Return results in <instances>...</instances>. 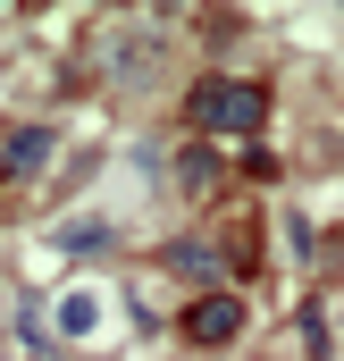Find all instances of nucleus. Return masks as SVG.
<instances>
[{
	"instance_id": "nucleus-1",
	"label": "nucleus",
	"mask_w": 344,
	"mask_h": 361,
	"mask_svg": "<svg viewBox=\"0 0 344 361\" xmlns=\"http://www.w3.org/2000/svg\"><path fill=\"white\" fill-rule=\"evenodd\" d=\"M185 118L202 135H252V126H269V85H252V76H202L185 92Z\"/></svg>"
},
{
	"instance_id": "nucleus-2",
	"label": "nucleus",
	"mask_w": 344,
	"mask_h": 361,
	"mask_svg": "<svg viewBox=\"0 0 344 361\" xmlns=\"http://www.w3.org/2000/svg\"><path fill=\"white\" fill-rule=\"evenodd\" d=\"M176 328H185L193 345H235V336H244V302H235V294H193Z\"/></svg>"
},
{
	"instance_id": "nucleus-3",
	"label": "nucleus",
	"mask_w": 344,
	"mask_h": 361,
	"mask_svg": "<svg viewBox=\"0 0 344 361\" xmlns=\"http://www.w3.org/2000/svg\"><path fill=\"white\" fill-rule=\"evenodd\" d=\"M101 311H109L101 286H68L59 294V336H101Z\"/></svg>"
},
{
	"instance_id": "nucleus-4",
	"label": "nucleus",
	"mask_w": 344,
	"mask_h": 361,
	"mask_svg": "<svg viewBox=\"0 0 344 361\" xmlns=\"http://www.w3.org/2000/svg\"><path fill=\"white\" fill-rule=\"evenodd\" d=\"M42 160H51V126H17L8 152H0V177H34Z\"/></svg>"
},
{
	"instance_id": "nucleus-5",
	"label": "nucleus",
	"mask_w": 344,
	"mask_h": 361,
	"mask_svg": "<svg viewBox=\"0 0 344 361\" xmlns=\"http://www.w3.org/2000/svg\"><path fill=\"white\" fill-rule=\"evenodd\" d=\"M185 185H193V193H202V185H219V160H210V152H185Z\"/></svg>"
}]
</instances>
